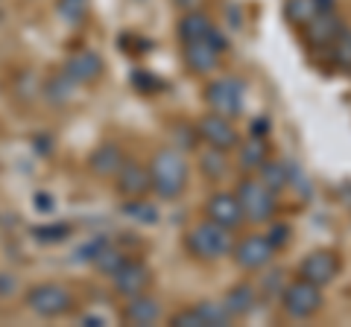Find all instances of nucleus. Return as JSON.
Segmentation results:
<instances>
[{
  "instance_id": "obj_1",
  "label": "nucleus",
  "mask_w": 351,
  "mask_h": 327,
  "mask_svg": "<svg viewBox=\"0 0 351 327\" xmlns=\"http://www.w3.org/2000/svg\"><path fill=\"white\" fill-rule=\"evenodd\" d=\"M149 179H152V193L164 202H173L188 190L191 167L188 158L179 146H161L149 161Z\"/></svg>"
},
{
  "instance_id": "obj_2",
  "label": "nucleus",
  "mask_w": 351,
  "mask_h": 327,
  "mask_svg": "<svg viewBox=\"0 0 351 327\" xmlns=\"http://www.w3.org/2000/svg\"><path fill=\"white\" fill-rule=\"evenodd\" d=\"M232 246H234V234L211 220H202L184 231V252L193 260L214 263V260H223L232 254Z\"/></svg>"
},
{
  "instance_id": "obj_3",
  "label": "nucleus",
  "mask_w": 351,
  "mask_h": 327,
  "mask_svg": "<svg viewBox=\"0 0 351 327\" xmlns=\"http://www.w3.org/2000/svg\"><path fill=\"white\" fill-rule=\"evenodd\" d=\"M234 196L240 202V211H243L246 222L263 225V222L276 220V213H278V193H272L258 176H249V172H243V179L237 181Z\"/></svg>"
},
{
  "instance_id": "obj_4",
  "label": "nucleus",
  "mask_w": 351,
  "mask_h": 327,
  "mask_svg": "<svg viewBox=\"0 0 351 327\" xmlns=\"http://www.w3.org/2000/svg\"><path fill=\"white\" fill-rule=\"evenodd\" d=\"M205 105L217 114H226V117H240L243 114V103H246V82L240 76H217L205 85Z\"/></svg>"
},
{
  "instance_id": "obj_5",
  "label": "nucleus",
  "mask_w": 351,
  "mask_h": 327,
  "mask_svg": "<svg viewBox=\"0 0 351 327\" xmlns=\"http://www.w3.org/2000/svg\"><path fill=\"white\" fill-rule=\"evenodd\" d=\"M24 304L29 313H36L38 319H62L73 310V292L62 283H36L27 289Z\"/></svg>"
},
{
  "instance_id": "obj_6",
  "label": "nucleus",
  "mask_w": 351,
  "mask_h": 327,
  "mask_svg": "<svg viewBox=\"0 0 351 327\" xmlns=\"http://www.w3.org/2000/svg\"><path fill=\"white\" fill-rule=\"evenodd\" d=\"M281 310L284 315H290V319H313L316 313L322 310V287H316V283L311 280H302V278H295V280H287V287L281 289Z\"/></svg>"
},
{
  "instance_id": "obj_7",
  "label": "nucleus",
  "mask_w": 351,
  "mask_h": 327,
  "mask_svg": "<svg viewBox=\"0 0 351 327\" xmlns=\"http://www.w3.org/2000/svg\"><path fill=\"white\" fill-rule=\"evenodd\" d=\"M278 248L269 243L267 237L261 234H252V237H243V239H234L232 246V257L240 272H261L272 263Z\"/></svg>"
},
{
  "instance_id": "obj_8",
  "label": "nucleus",
  "mask_w": 351,
  "mask_h": 327,
  "mask_svg": "<svg viewBox=\"0 0 351 327\" xmlns=\"http://www.w3.org/2000/svg\"><path fill=\"white\" fill-rule=\"evenodd\" d=\"M196 135H199V140L205 146H214V149H234L240 144V132L234 126L232 117L226 114H217V112H208L199 117V123H196Z\"/></svg>"
},
{
  "instance_id": "obj_9",
  "label": "nucleus",
  "mask_w": 351,
  "mask_h": 327,
  "mask_svg": "<svg viewBox=\"0 0 351 327\" xmlns=\"http://www.w3.org/2000/svg\"><path fill=\"white\" fill-rule=\"evenodd\" d=\"M339 269H343V260L334 248H316L299 263V278L316 283V287H328L339 275Z\"/></svg>"
},
{
  "instance_id": "obj_10",
  "label": "nucleus",
  "mask_w": 351,
  "mask_h": 327,
  "mask_svg": "<svg viewBox=\"0 0 351 327\" xmlns=\"http://www.w3.org/2000/svg\"><path fill=\"white\" fill-rule=\"evenodd\" d=\"M219 56H223V50L214 44L211 36L199 38V41H184V44H182V62H184V68H188L193 76L214 73L219 68Z\"/></svg>"
},
{
  "instance_id": "obj_11",
  "label": "nucleus",
  "mask_w": 351,
  "mask_h": 327,
  "mask_svg": "<svg viewBox=\"0 0 351 327\" xmlns=\"http://www.w3.org/2000/svg\"><path fill=\"white\" fill-rule=\"evenodd\" d=\"M114 190L123 196L126 202L144 199V196L152 190V179H149V167L138 161H123V167L117 170L114 176Z\"/></svg>"
},
{
  "instance_id": "obj_12",
  "label": "nucleus",
  "mask_w": 351,
  "mask_h": 327,
  "mask_svg": "<svg viewBox=\"0 0 351 327\" xmlns=\"http://www.w3.org/2000/svg\"><path fill=\"white\" fill-rule=\"evenodd\" d=\"M343 29H346L343 15H337V9H328V12H319L302 27V38L311 47H331Z\"/></svg>"
},
{
  "instance_id": "obj_13",
  "label": "nucleus",
  "mask_w": 351,
  "mask_h": 327,
  "mask_svg": "<svg viewBox=\"0 0 351 327\" xmlns=\"http://www.w3.org/2000/svg\"><path fill=\"white\" fill-rule=\"evenodd\" d=\"M112 283H114V292L123 298H132V296H141L152 287V269L141 260H126L114 275H112Z\"/></svg>"
},
{
  "instance_id": "obj_14",
  "label": "nucleus",
  "mask_w": 351,
  "mask_h": 327,
  "mask_svg": "<svg viewBox=\"0 0 351 327\" xmlns=\"http://www.w3.org/2000/svg\"><path fill=\"white\" fill-rule=\"evenodd\" d=\"M205 220H211L217 225L228 228V231H234V228L243 225V211H240V202L234 193H223L217 190L208 196L205 202Z\"/></svg>"
},
{
  "instance_id": "obj_15",
  "label": "nucleus",
  "mask_w": 351,
  "mask_h": 327,
  "mask_svg": "<svg viewBox=\"0 0 351 327\" xmlns=\"http://www.w3.org/2000/svg\"><path fill=\"white\" fill-rule=\"evenodd\" d=\"M161 319H164L161 301H158V298H152V296H147V292L126 298V307L120 310V322H123V324H135V327L158 324Z\"/></svg>"
},
{
  "instance_id": "obj_16",
  "label": "nucleus",
  "mask_w": 351,
  "mask_h": 327,
  "mask_svg": "<svg viewBox=\"0 0 351 327\" xmlns=\"http://www.w3.org/2000/svg\"><path fill=\"white\" fill-rule=\"evenodd\" d=\"M62 70L76 85H94V82H100V76H103V59L97 56L94 50H80V53H73V56H68Z\"/></svg>"
},
{
  "instance_id": "obj_17",
  "label": "nucleus",
  "mask_w": 351,
  "mask_h": 327,
  "mask_svg": "<svg viewBox=\"0 0 351 327\" xmlns=\"http://www.w3.org/2000/svg\"><path fill=\"white\" fill-rule=\"evenodd\" d=\"M234 149H240L237 152V167H240V172H249V176H255L263 164L269 161V140L261 138V135H249L243 144H237Z\"/></svg>"
},
{
  "instance_id": "obj_18",
  "label": "nucleus",
  "mask_w": 351,
  "mask_h": 327,
  "mask_svg": "<svg viewBox=\"0 0 351 327\" xmlns=\"http://www.w3.org/2000/svg\"><path fill=\"white\" fill-rule=\"evenodd\" d=\"M123 161H126V155L117 144H103L88 155V167H91L97 179H114L117 170L123 167Z\"/></svg>"
},
{
  "instance_id": "obj_19",
  "label": "nucleus",
  "mask_w": 351,
  "mask_h": 327,
  "mask_svg": "<svg viewBox=\"0 0 351 327\" xmlns=\"http://www.w3.org/2000/svg\"><path fill=\"white\" fill-rule=\"evenodd\" d=\"M223 307L232 313V319H243V315H249L252 310L258 307V289L252 287V283H246V280L234 283V287L223 296Z\"/></svg>"
},
{
  "instance_id": "obj_20",
  "label": "nucleus",
  "mask_w": 351,
  "mask_h": 327,
  "mask_svg": "<svg viewBox=\"0 0 351 327\" xmlns=\"http://www.w3.org/2000/svg\"><path fill=\"white\" fill-rule=\"evenodd\" d=\"M337 0H287L284 3V18H287L290 27H304L307 21H313L319 12H328L334 9Z\"/></svg>"
},
{
  "instance_id": "obj_21",
  "label": "nucleus",
  "mask_w": 351,
  "mask_h": 327,
  "mask_svg": "<svg viewBox=\"0 0 351 327\" xmlns=\"http://www.w3.org/2000/svg\"><path fill=\"white\" fill-rule=\"evenodd\" d=\"M176 32H179L182 44H184V41H199V38H208L214 32V21H211V15L199 12V9H191V12H184L179 18V27H176Z\"/></svg>"
},
{
  "instance_id": "obj_22",
  "label": "nucleus",
  "mask_w": 351,
  "mask_h": 327,
  "mask_svg": "<svg viewBox=\"0 0 351 327\" xmlns=\"http://www.w3.org/2000/svg\"><path fill=\"white\" fill-rule=\"evenodd\" d=\"M255 176L267 184L272 193H281L284 187H290V164L287 161H267L263 167L255 172Z\"/></svg>"
},
{
  "instance_id": "obj_23",
  "label": "nucleus",
  "mask_w": 351,
  "mask_h": 327,
  "mask_svg": "<svg viewBox=\"0 0 351 327\" xmlns=\"http://www.w3.org/2000/svg\"><path fill=\"white\" fill-rule=\"evenodd\" d=\"M199 170H202V176L208 181H223L226 172H228L226 152L214 149V146H205V152H199Z\"/></svg>"
},
{
  "instance_id": "obj_24",
  "label": "nucleus",
  "mask_w": 351,
  "mask_h": 327,
  "mask_svg": "<svg viewBox=\"0 0 351 327\" xmlns=\"http://www.w3.org/2000/svg\"><path fill=\"white\" fill-rule=\"evenodd\" d=\"M126 260H129V257H126L123 252H120V248L108 246V243H100V246H97V252L91 254L94 269H97V272H103V275H108V278H112L114 272L126 263Z\"/></svg>"
},
{
  "instance_id": "obj_25",
  "label": "nucleus",
  "mask_w": 351,
  "mask_h": 327,
  "mask_svg": "<svg viewBox=\"0 0 351 327\" xmlns=\"http://www.w3.org/2000/svg\"><path fill=\"white\" fill-rule=\"evenodd\" d=\"M91 12V0H56V15L64 21V24H82Z\"/></svg>"
},
{
  "instance_id": "obj_26",
  "label": "nucleus",
  "mask_w": 351,
  "mask_h": 327,
  "mask_svg": "<svg viewBox=\"0 0 351 327\" xmlns=\"http://www.w3.org/2000/svg\"><path fill=\"white\" fill-rule=\"evenodd\" d=\"M196 310H199L205 327H226L234 322L232 313L223 307V301H202V304H196Z\"/></svg>"
},
{
  "instance_id": "obj_27",
  "label": "nucleus",
  "mask_w": 351,
  "mask_h": 327,
  "mask_svg": "<svg viewBox=\"0 0 351 327\" xmlns=\"http://www.w3.org/2000/svg\"><path fill=\"white\" fill-rule=\"evenodd\" d=\"M331 50H334V62L339 64V68L351 70V29H348V27L337 36V41L331 44Z\"/></svg>"
},
{
  "instance_id": "obj_28",
  "label": "nucleus",
  "mask_w": 351,
  "mask_h": 327,
  "mask_svg": "<svg viewBox=\"0 0 351 327\" xmlns=\"http://www.w3.org/2000/svg\"><path fill=\"white\" fill-rule=\"evenodd\" d=\"M284 287H287V272L284 269H272V272H267V278L261 280V292L263 296H269V298L281 296Z\"/></svg>"
},
{
  "instance_id": "obj_29",
  "label": "nucleus",
  "mask_w": 351,
  "mask_h": 327,
  "mask_svg": "<svg viewBox=\"0 0 351 327\" xmlns=\"http://www.w3.org/2000/svg\"><path fill=\"white\" fill-rule=\"evenodd\" d=\"M170 324H176V327H205L202 324V315H199V310L196 307H184V310H179L170 319Z\"/></svg>"
},
{
  "instance_id": "obj_30",
  "label": "nucleus",
  "mask_w": 351,
  "mask_h": 327,
  "mask_svg": "<svg viewBox=\"0 0 351 327\" xmlns=\"http://www.w3.org/2000/svg\"><path fill=\"white\" fill-rule=\"evenodd\" d=\"M267 239L276 248H284L293 239V231H290V225H284V222H269V234H267Z\"/></svg>"
},
{
  "instance_id": "obj_31",
  "label": "nucleus",
  "mask_w": 351,
  "mask_h": 327,
  "mask_svg": "<svg viewBox=\"0 0 351 327\" xmlns=\"http://www.w3.org/2000/svg\"><path fill=\"white\" fill-rule=\"evenodd\" d=\"M18 292V278L9 272H0V298H12Z\"/></svg>"
},
{
  "instance_id": "obj_32",
  "label": "nucleus",
  "mask_w": 351,
  "mask_h": 327,
  "mask_svg": "<svg viewBox=\"0 0 351 327\" xmlns=\"http://www.w3.org/2000/svg\"><path fill=\"white\" fill-rule=\"evenodd\" d=\"M269 129H272V123H269V117H261V120H255V123H252V135L269 138Z\"/></svg>"
},
{
  "instance_id": "obj_33",
  "label": "nucleus",
  "mask_w": 351,
  "mask_h": 327,
  "mask_svg": "<svg viewBox=\"0 0 351 327\" xmlns=\"http://www.w3.org/2000/svg\"><path fill=\"white\" fill-rule=\"evenodd\" d=\"M173 3L179 6L182 12H191V9H196V6H199V0H173Z\"/></svg>"
},
{
  "instance_id": "obj_34",
  "label": "nucleus",
  "mask_w": 351,
  "mask_h": 327,
  "mask_svg": "<svg viewBox=\"0 0 351 327\" xmlns=\"http://www.w3.org/2000/svg\"><path fill=\"white\" fill-rule=\"evenodd\" d=\"M82 322H88V324H106V319H100V315H85Z\"/></svg>"
}]
</instances>
